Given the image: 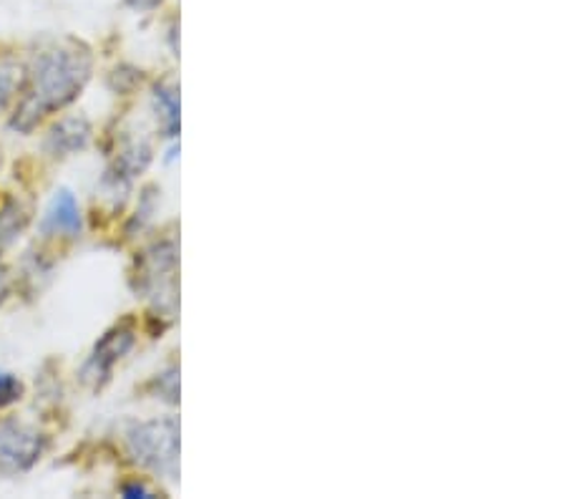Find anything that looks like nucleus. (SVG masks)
I'll use <instances>...</instances> for the list:
<instances>
[{
	"instance_id": "1",
	"label": "nucleus",
	"mask_w": 566,
	"mask_h": 499,
	"mask_svg": "<svg viewBox=\"0 0 566 499\" xmlns=\"http://www.w3.org/2000/svg\"><path fill=\"white\" fill-rule=\"evenodd\" d=\"M91 79V56L78 45H53L35 56L25 76L15 112L11 116V129L29 134L45 116L61 112L76 102Z\"/></svg>"
},
{
	"instance_id": "2",
	"label": "nucleus",
	"mask_w": 566,
	"mask_h": 499,
	"mask_svg": "<svg viewBox=\"0 0 566 499\" xmlns=\"http://www.w3.org/2000/svg\"><path fill=\"white\" fill-rule=\"evenodd\" d=\"M124 439L136 465L175 482L179 475V422L175 416L132 422Z\"/></svg>"
},
{
	"instance_id": "3",
	"label": "nucleus",
	"mask_w": 566,
	"mask_h": 499,
	"mask_svg": "<svg viewBox=\"0 0 566 499\" xmlns=\"http://www.w3.org/2000/svg\"><path fill=\"white\" fill-rule=\"evenodd\" d=\"M136 293L151 298L154 305L171 313L177 305V248L175 242H159L139 260Z\"/></svg>"
},
{
	"instance_id": "4",
	"label": "nucleus",
	"mask_w": 566,
	"mask_h": 499,
	"mask_svg": "<svg viewBox=\"0 0 566 499\" xmlns=\"http://www.w3.org/2000/svg\"><path fill=\"white\" fill-rule=\"evenodd\" d=\"M49 449V439L35 426L0 419V475L15 477L31 471Z\"/></svg>"
},
{
	"instance_id": "5",
	"label": "nucleus",
	"mask_w": 566,
	"mask_h": 499,
	"mask_svg": "<svg viewBox=\"0 0 566 499\" xmlns=\"http://www.w3.org/2000/svg\"><path fill=\"white\" fill-rule=\"evenodd\" d=\"M134 341L136 331L132 323H118L112 331H106L104 339L96 343L91 356L86 358L84 366H81V381H84L88 388H94V392H102L108 381H112L116 363L134 349Z\"/></svg>"
},
{
	"instance_id": "6",
	"label": "nucleus",
	"mask_w": 566,
	"mask_h": 499,
	"mask_svg": "<svg viewBox=\"0 0 566 499\" xmlns=\"http://www.w3.org/2000/svg\"><path fill=\"white\" fill-rule=\"evenodd\" d=\"M84 230V217H81V205L71 189H59L45 207L41 232L45 238H78Z\"/></svg>"
},
{
	"instance_id": "7",
	"label": "nucleus",
	"mask_w": 566,
	"mask_h": 499,
	"mask_svg": "<svg viewBox=\"0 0 566 499\" xmlns=\"http://www.w3.org/2000/svg\"><path fill=\"white\" fill-rule=\"evenodd\" d=\"M91 134H94V129H91V122L84 116H66V119L53 124L45 134L43 149L53 159H66L88 147Z\"/></svg>"
},
{
	"instance_id": "8",
	"label": "nucleus",
	"mask_w": 566,
	"mask_h": 499,
	"mask_svg": "<svg viewBox=\"0 0 566 499\" xmlns=\"http://www.w3.org/2000/svg\"><path fill=\"white\" fill-rule=\"evenodd\" d=\"M151 106L157 112L164 136L177 139L179 134V89L175 84H159L151 94Z\"/></svg>"
},
{
	"instance_id": "9",
	"label": "nucleus",
	"mask_w": 566,
	"mask_h": 499,
	"mask_svg": "<svg viewBox=\"0 0 566 499\" xmlns=\"http://www.w3.org/2000/svg\"><path fill=\"white\" fill-rule=\"evenodd\" d=\"M21 86H23L21 66H18L15 61L0 59V112L13 102Z\"/></svg>"
},
{
	"instance_id": "10",
	"label": "nucleus",
	"mask_w": 566,
	"mask_h": 499,
	"mask_svg": "<svg viewBox=\"0 0 566 499\" xmlns=\"http://www.w3.org/2000/svg\"><path fill=\"white\" fill-rule=\"evenodd\" d=\"M23 392H25L23 381L18 378L15 374H11V371L0 368V412L21 402Z\"/></svg>"
},
{
	"instance_id": "11",
	"label": "nucleus",
	"mask_w": 566,
	"mask_h": 499,
	"mask_svg": "<svg viewBox=\"0 0 566 499\" xmlns=\"http://www.w3.org/2000/svg\"><path fill=\"white\" fill-rule=\"evenodd\" d=\"M154 394L157 398H164V402L177 404L179 402V368L171 366L154 378Z\"/></svg>"
},
{
	"instance_id": "12",
	"label": "nucleus",
	"mask_w": 566,
	"mask_h": 499,
	"mask_svg": "<svg viewBox=\"0 0 566 499\" xmlns=\"http://www.w3.org/2000/svg\"><path fill=\"white\" fill-rule=\"evenodd\" d=\"M151 212H154V189H146L142 197V210L136 212V222L144 225L151 217Z\"/></svg>"
},
{
	"instance_id": "13",
	"label": "nucleus",
	"mask_w": 566,
	"mask_h": 499,
	"mask_svg": "<svg viewBox=\"0 0 566 499\" xmlns=\"http://www.w3.org/2000/svg\"><path fill=\"white\" fill-rule=\"evenodd\" d=\"M122 495L129 497V499H136V497H151V489L139 485V482H132V485H124V487H122Z\"/></svg>"
},
{
	"instance_id": "14",
	"label": "nucleus",
	"mask_w": 566,
	"mask_h": 499,
	"mask_svg": "<svg viewBox=\"0 0 566 499\" xmlns=\"http://www.w3.org/2000/svg\"><path fill=\"white\" fill-rule=\"evenodd\" d=\"M8 295H11V276H8V270L0 266V305L8 301Z\"/></svg>"
},
{
	"instance_id": "15",
	"label": "nucleus",
	"mask_w": 566,
	"mask_h": 499,
	"mask_svg": "<svg viewBox=\"0 0 566 499\" xmlns=\"http://www.w3.org/2000/svg\"><path fill=\"white\" fill-rule=\"evenodd\" d=\"M161 3V0H126V6L134 8V11H154Z\"/></svg>"
}]
</instances>
